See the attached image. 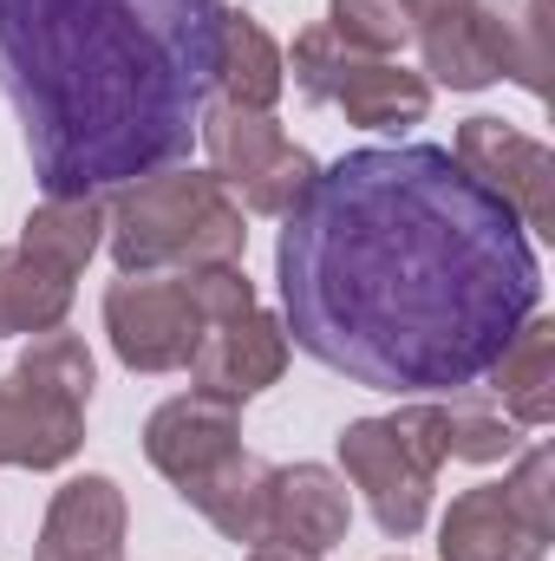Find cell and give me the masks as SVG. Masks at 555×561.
I'll list each match as a JSON object with an SVG mask.
<instances>
[{"mask_svg":"<svg viewBox=\"0 0 555 561\" xmlns=\"http://www.w3.org/2000/svg\"><path fill=\"white\" fill-rule=\"evenodd\" d=\"M347 523H353V496H347V483L327 463H287V470H275V490H269V542L327 556V549L347 542Z\"/></svg>","mask_w":555,"mask_h":561,"instance_id":"8fae6325","label":"cell"},{"mask_svg":"<svg viewBox=\"0 0 555 561\" xmlns=\"http://www.w3.org/2000/svg\"><path fill=\"white\" fill-rule=\"evenodd\" d=\"M269 490H275V470H269L262 457H249V450H229L216 470H203V477L183 483L177 496H183L196 516H209L216 536L256 549V542H269Z\"/></svg>","mask_w":555,"mask_h":561,"instance_id":"9a60e30c","label":"cell"},{"mask_svg":"<svg viewBox=\"0 0 555 561\" xmlns=\"http://www.w3.org/2000/svg\"><path fill=\"white\" fill-rule=\"evenodd\" d=\"M229 190L209 170H150L138 183L105 190V249L118 275H163L183 262L196 229Z\"/></svg>","mask_w":555,"mask_h":561,"instance_id":"3957f363","label":"cell"},{"mask_svg":"<svg viewBox=\"0 0 555 561\" xmlns=\"http://www.w3.org/2000/svg\"><path fill=\"white\" fill-rule=\"evenodd\" d=\"M287 346L373 392H471L543 313V262L444 144L347 150L281 216Z\"/></svg>","mask_w":555,"mask_h":561,"instance_id":"6da1fadb","label":"cell"},{"mask_svg":"<svg viewBox=\"0 0 555 561\" xmlns=\"http://www.w3.org/2000/svg\"><path fill=\"white\" fill-rule=\"evenodd\" d=\"M223 0H0V92L46 196L170 170L216 92Z\"/></svg>","mask_w":555,"mask_h":561,"instance_id":"7a4b0ae2","label":"cell"},{"mask_svg":"<svg viewBox=\"0 0 555 561\" xmlns=\"http://www.w3.org/2000/svg\"><path fill=\"white\" fill-rule=\"evenodd\" d=\"M183 373H190L196 392H216L229 405H249L256 392H269L281 373H287V327H281V313L249 307V313L209 320Z\"/></svg>","mask_w":555,"mask_h":561,"instance_id":"ba28073f","label":"cell"},{"mask_svg":"<svg viewBox=\"0 0 555 561\" xmlns=\"http://www.w3.org/2000/svg\"><path fill=\"white\" fill-rule=\"evenodd\" d=\"M550 542H536L517 510L503 503L497 483H477V490H457L444 523H438V561H543Z\"/></svg>","mask_w":555,"mask_h":561,"instance_id":"5bb4252c","label":"cell"},{"mask_svg":"<svg viewBox=\"0 0 555 561\" xmlns=\"http://www.w3.org/2000/svg\"><path fill=\"white\" fill-rule=\"evenodd\" d=\"M333 105L347 112V125L360 131H386V138H406L412 125H424L431 112V79L399 66V59H366L353 53L340 85H333Z\"/></svg>","mask_w":555,"mask_h":561,"instance_id":"7c38bea8","label":"cell"},{"mask_svg":"<svg viewBox=\"0 0 555 561\" xmlns=\"http://www.w3.org/2000/svg\"><path fill=\"white\" fill-rule=\"evenodd\" d=\"M347 46L333 39V26L320 20V26H307V33H294V53L281 59L287 72H294V92L301 99H314V105H333V85H340V72H347Z\"/></svg>","mask_w":555,"mask_h":561,"instance_id":"cb8c5ba5","label":"cell"},{"mask_svg":"<svg viewBox=\"0 0 555 561\" xmlns=\"http://www.w3.org/2000/svg\"><path fill=\"white\" fill-rule=\"evenodd\" d=\"M249 561H320V556H307V549H287V542H256V549H249Z\"/></svg>","mask_w":555,"mask_h":561,"instance_id":"83f0119b","label":"cell"},{"mask_svg":"<svg viewBox=\"0 0 555 561\" xmlns=\"http://www.w3.org/2000/svg\"><path fill=\"white\" fill-rule=\"evenodd\" d=\"M451 157H457L490 196H503L523 229L555 236V157H550V144L523 138V131L503 125V118H464Z\"/></svg>","mask_w":555,"mask_h":561,"instance_id":"8992f818","label":"cell"},{"mask_svg":"<svg viewBox=\"0 0 555 561\" xmlns=\"http://www.w3.org/2000/svg\"><path fill=\"white\" fill-rule=\"evenodd\" d=\"M190 287V300H196V313H203V327L209 320H229V313H249L256 307V280L242 275V268H196V275H177Z\"/></svg>","mask_w":555,"mask_h":561,"instance_id":"d4e9b609","label":"cell"},{"mask_svg":"<svg viewBox=\"0 0 555 561\" xmlns=\"http://www.w3.org/2000/svg\"><path fill=\"white\" fill-rule=\"evenodd\" d=\"M125 490L112 477H72L53 503H46V523H39V542L33 561H125Z\"/></svg>","mask_w":555,"mask_h":561,"instance_id":"30bf717a","label":"cell"},{"mask_svg":"<svg viewBox=\"0 0 555 561\" xmlns=\"http://www.w3.org/2000/svg\"><path fill=\"white\" fill-rule=\"evenodd\" d=\"M327 26L347 53H366V59H393L412 39L406 0H327Z\"/></svg>","mask_w":555,"mask_h":561,"instance_id":"44dd1931","label":"cell"},{"mask_svg":"<svg viewBox=\"0 0 555 561\" xmlns=\"http://www.w3.org/2000/svg\"><path fill=\"white\" fill-rule=\"evenodd\" d=\"M490 392L503 399V419L510 424H550L555 419V320L550 313H530L510 346L490 359Z\"/></svg>","mask_w":555,"mask_h":561,"instance_id":"e0dca14e","label":"cell"},{"mask_svg":"<svg viewBox=\"0 0 555 561\" xmlns=\"http://www.w3.org/2000/svg\"><path fill=\"white\" fill-rule=\"evenodd\" d=\"M471 392H451V405H444V457H464V463H503V457H517V424L503 419V412H484Z\"/></svg>","mask_w":555,"mask_h":561,"instance_id":"7402d4cb","label":"cell"},{"mask_svg":"<svg viewBox=\"0 0 555 561\" xmlns=\"http://www.w3.org/2000/svg\"><path fill=\"white\" fill-rule=\"evenodd\" d=\"M203 150H209V176L242 196V209L256 216H294V203L314 190L320 163L281 131L269 112H236V105H209L203 112Z\"/></svg>","mask_w":555,"mask_h":561,"instance_id":"277c9868","label":"cell"},{"mask_svg":"<svg viewBox=\"0 0 555 561\" xmlns=\"http://www.w3.org/2000/svg\"><path fill=\"white\" fill-rule=\"evenodd\" d=\"M386 424L399 431V444L418 457V470H431V477H438V463H444V405L412 399V405H399Z\"/></svg>","mask_w":555,"mask_h":561,"instance_id":"484cf974","label":"cell"},{"mask_svg":"<svg viewBox=\"0 0 555 561\" xmlns=\"http://www.w3.org/2000/svg\"><path fill=\"white\" fill-rule=\"evenodd\" d=\"M399 561H406V556H399Z\"/></svg>","mask_w":555,"mask_h":561,"instance_id":"f1b7e54d","label":"cell"},{"mask_svg":"<svg viewBox=\"0 0 555 561\" xmlns=\"http://www.w3.org/2000/svg\"><path fill=\"white\" fill-rule=\"evenodd\" d=\"M497 490H503V503L517 510V523H523L536 542H550V536H555V450H550V444L523 450V457H517V470H510Z\"/></svg>","mask_w":555,"mask_h":561,"instance_id":"603a6c76","label":"cell"},{"mask_svg":"<svg viewBox=\"0 0 555 561\" xmlns=\"http://www.w3.org/2000/svg\"><path fill=\"white\" fill-rule=\"evenodd\" d=\"M79 444H86V412H72L20 379H0V463L59 470L79 457Z\"/></svg>","mask_w":555,"mask_h":561,"instance_id":"4fadbf2b","label":"cell"},{"mask_svg":"<svg viewBox=\"0 0 555 561\" xmlns=\"http://www.w3.org/2000/svg\"><path fill=\"white\" fill-rule=\"evenodd\" d=\"M13 379L33 386V392H46V399H59V405H72V412H86V399H92V386H99V366H92V353H86L79 333L53 327V333H33V340H26Z\"/></svg>","mask_w":555,"mask_h":561,"instance_id":"ffe728a7","label":"cell"},{"mask_svg":"<svg viewBox=\"0 0 555 561\" xmlns=\"http://www.w3.org/2000/svg\"><path fill=\"white\" fill-rule=\"evenodd\" d=\"M229 450H242V405L216 399V392H183L170 405H157L144 424V457L150 470H163L177 490L196 483L203 470H216Z\"/></svg>","mask_w":555,"mask_h":561,"instance_id":"9c48e42d","label":"cell"},{"mask_svg":"<svg viewBox=\"0 0 555 561\" xmlns=\"http://www.w3.org/2000/svg\"><path fill=\"white\" fill-rule=\"evenodd\" d=\"M105 333L132 373H183L203 340V313L183 280L118 275L105 287Z\"/></svg>","mask_w":555,"mask_h":561,"instance_id":"5b68a950","label":"cell"},{"mask_svg":"<svg viewBox=\"0 0 555 561\" xmlns=\"http://www.w3.org/2000/svg\"><path fill=\"white\" fill-rule=\"evenodd\" d=\"M72 313V280L46 275L20 249H0V340L7 333H53Z\"/></svg>","mask_w":555,"mask_h":561,"instance_id":"d6986e66","label":"cell"},{"mask_svg":"<svg viewBox=\"0 0 555 561\" xmlns=\"http://www.w3.org/2000/svg\"><path fill=\"white\" fill-rule=\"evenodd\" d=\"M340 470L353 477V490H366L373 523L406 542L431 516V470H418V457L399 444V431L386 419H353L340 431Z\"/></svg>","mask_w":555,"mask_h":561,"instance_id":"52a82bcc","label":"cell"},{"mask_svg":"<svg viewBox=\"0 0 555 561\" xmlns=\"http://www.w3.org/2000/svg\"><path fill=\"white\" fill-rule=\"evenodd\" d=\"M99 242H105V196H46L20 229V255L59 280L86 275Z\"/></svg>","mask_w":555,"mask_h":561,"instance_id":"ac0fdd59","label":"cell"},{"mask_svg":"<svg viewBox=\"0 0 555 561\" xmlns=\"http://www.w3.org/2000/svg\"><path fill=\"white\" fill-rule=\"evenodd\" d=\"M281 92H287V66H281V46L269 39V26L249 20L242 7H223V26H216V105L275 112Z\"/></svg>","mask_w":555,"mask_h":561,"instance_id":"2e32d148","label":"cell"},{"mask_svg":"<svg viewBox=\"0 0 555 561\" xmlns=\"http://www.w3.org/2000/svg\"><path fill=\"white\" fill-rule=\"evenodd\" d=\"M457 7H471V0H406V13H412V33L424 20H444V13H457Z\"/></svg>","mask_w":555,"mask_h":561,"instance_id":"4316f807","label":"cell"}]
</instances>
